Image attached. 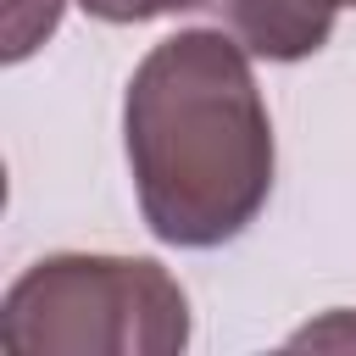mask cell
<instances>
[{
    "label": "cell",
    "instance_id": "2",
    "mask_svg": "<svg viewBox=\"0 0 356 356\" xmlns=\"http://www.w3.org/2000/svg\"><path fill=\"white\" fill-rule=\"evenodd\" d=\"M0 345L17 356H178L189 295L150 256H39L0 300Z\"/></svg>",
    "mask_w": 356,
    "mask_h": 356
},
{
    "label": "cell",
    "instance_id": "1",
    "mask_svg": "<svg viewBox=\"0 0 356 356\" xmlns=\"http://www.w3.org/2000/svg\"><path fill=\"white\" fill-rule=\"evenodd\" d=\"M250 61L228 28H178L128 78L122 150L161 245L217 250L273 195V117Z\"/></svg>",
    "mask_w": 356,
    "mask_h": 356
},
{
    "label": "cell",
    "instance_id": "5",
    "mask_svg": "<svg viewBox=\"0 0 356 356\" xmlns=\"http://www.w3.org/2000/svg\"><path fill=\"white\" fill-rule=\"evenodd\" d=\"M89 17L100 22H156V17H172V11H189V6H211V0H78Z\"/></svg>",
    "mask_w": 356,
    "mask_h": 356
},
{
    "label": "cell",
    "instance_id": "6",
    "mask_svg": "<svg viewBox=\"0 0 356 356\" xmlns=\"http://www.w3.org/2000/svg\"><path fill=\"white\" fill-rule=\"evenodd\" d=\"M306 345H317V350H350L356 345V312H328L323 323H306L300 334H289V350H306Z\"/></svg>",
    "mask_w": 356,
    "mask_h": 356
},
{
    "label": "cell",
    "instance_id": "4",
    "mask_svg": "<svg viewBox=\"0 0 356 356\" xmlns=\"http://www.w3.org/2000/svg\"><path fill=\"white\" fill-rule=\"evenodd\" d=\"M61 6L67 0H6V44H0V56L17 67V61H28L56 28H61Z\"/></svg>",
    "mask_w": 356,
    "mask_h": 356
},
{
    "label": "cell",
    "instance_id": "7",
    "mask_svg": "<svg viewBox=\"0 0 356 356\" xmlns=\"http://www.w3.org/2000/svg\"><path fill=\"white\" fill-rule=\"evenodd\" d=\"M345 6H356V0H345Z\"/></svg>",
    "mask_w": 356,
    "mask_h": 356
},
{
    "label": "cell",
    "instance_id": "3",
    "mask_svg": "<svg viewBox=\"0 0 356 356\" xmlns=\"http://www.w3.org/2000/svg\"><path fill=\"white\" fill-rule=\"evenodd\" d=\"M211 11L256 61H306L328 44L345 0H211Z\"/></svg>",
    "mask_w": 356,
    "mask_h": 356
}]
</instances>
